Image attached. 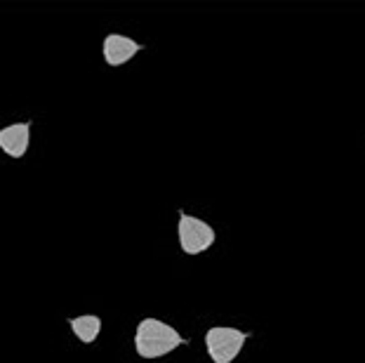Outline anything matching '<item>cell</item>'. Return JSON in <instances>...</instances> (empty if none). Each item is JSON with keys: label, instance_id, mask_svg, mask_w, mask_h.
<instances>
[{"label": "cell", "instance_id": "5b68a950", "mask_svg": "<svg viewBox=\"0 0 365 363\" xmlns=\"http://www.w3.org/2000/svg\"><path fill=\"white\" fill-rule=\"evenodd\" d=\"M31 142V123H12L0 130V151L10 158H24Z\"/></svg>", "mask_w": 365, "mask_h": 363}, {"label": "cell", "instance_id": "8992f818", "mask_svg": "<svg viewBox=\"0 0 365 363\" xmlns=\"http://www.w3.org/2000/svg\"><path fill=\"white\" fill-rule=\"evenodd\" d=\"M68 326L83 344H92L102 333V319L97 314H83L76 316V319H68Z\"/></svg>", "mask_w": 365, "mask_h": 363}, {"label": "cell", "instance_id": "277c9868", "mask_svg": "<svg viewBox=\"0 0 365 363\" xmlns=\"http://www.w3.org/2000/svg\"><path fill=\"white\" fill-rule=\"evenodd\" d=\"M144 50L142 43L132 41V38L123 36V34H108L104 38V45H102V52H104V61L108 66H123L128 64L132 57H137L139 52Z\"/></svg>", "mask_w": 365, "mask_h": 363}, {"label": "cell", "instance_id": "6da1fadb", "mask_svg": "<svg viewBox=\"0 0 365 363\" xmlns=\"http://www.w3.org/2000/svg\"><path fill=\"white\" fill-rule=\"evenodd\" d=\"M186 344V339L177 333L170 323L160 319H144L139 321L135 330V352L142 359H160L175 352L177 347Z\"/></svg>", "mask_w": 365, "mask_h": 363}, {"label": "cell", "instance_id": "3957f363", "mask_svg": "<svg viewBox=\"0 0 365 363\" xmlns=\"http://www.w3.org/2000/svg\"><path fill=\"white\" fill-rule=\"evenodd\" d=\"M177 236H180V248L184 255H200L207 248H212L217 241L215 229L210 227L205 220L193 218V215H186L180 210V224H177Z\"/></svg>", "mask_w": 365, "mask_h": 363}, {"label": "cell", "instance_id": "7a4b0ae2", "mask_svg": "<svg viewBox=\"0 0 365 363\" xmlns=\"http://www.w3.org/2000/svg\"><path fill=\"white\" fill-rule=\"evenodd\" d=\"M250 337L247 333L231 326H212L205 333V347L207 357L212 363H234L238 359L240 349H243L245 339Z\"/></svg>", "mask_w": 365, "mask_h": 363}]
</instances>
